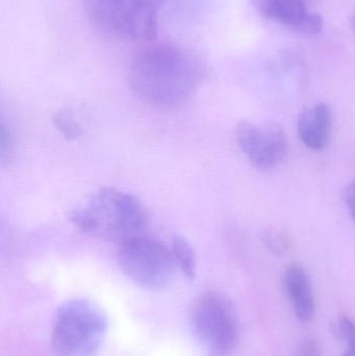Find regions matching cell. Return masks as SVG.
Segmentation results:
<instances>
[{
    "label": "cell",
    "mask_w": 355,
    "mask_h": 356,
    "mask_svg": "<svg viewBox=\"0 0 355 356\" xmlns=\"http://www.w3.org/2000/svg\"><path fill=\"white\" fill-rule=\"evenodd\" d=\"M206 65L196 52L158 44L140 52L129 69L133 93L147 104L169 108L185 102L206 77Z\"/></svg>",
    "instance_id": "cell-1"
},
{
    "label": "cell",
    "mask_w": 355,
    "mask_h": 356,
    "mask_svg": "<svg viewBox=\"0 0 355 356\" xmlns=\"http://www.w3.org/2000/svg\"><path fill=\"white\" fill-rule=\"evenodd\" d=\"M70 221L83 234L122 245L146 236L149 217L141 201L124 191L104 188L71 211Z\"/></svg>",
    "instance_id": "cell-2"
},
{
    "label": "cell",
    "mask_w": 355,
    "mask_h": 356,
    "mask_svg": "<svg viewBox=\"0 0 355 356\" xmlns=\"http://www.w3.org/2000/svg\"><path fill=\"white\" fill-rule=\"evenodd\" d=\"M108 328L106 314L88 299H71L58 309L52 330L54 356H94Z\"/></svg>",
    "instance_id": "cell-3"
},
{
    "label": "cell",
    "mask_w": 355,
    "mask_h": 356,
    "mask_svg": "<svg viewBox=\"0 0 355 356\" xmlns=\"http://www.w3.org/2000/svg\"><path fill=\"white\" fill-rule=\"evenodd\" d=\"M97 31L125 42L151 41L158 33V0H83Z\"/></svg>",
    "instance_id": "cell-4"
},
{
    "label": "cell",
    "mask_w": 355,
    "mask_h": 356,
    "mask_svg": "<svg viewBox=\"0 0 355 356\" xmlns=\"http://www.w3.org/2000/svg\"><path fill=\"white\" fill-rule=\"evenodd\" d=\"M119 264L129 280L147 290L165 288L176 268L170 247L147 236L120 245Z\"/></svg>",
    "instance_id": "cell-5"
},
{
    "label": "cell",
    "mask_w": 355,
    "mask_h": 356,
    "mask_svg": "<svg viewBox=\"0 0 355 356\" xmlns=\"http://www.w3.org/2000/svg\"><path fill=\"white\" fill-rule=\"evenodd\" d=\"M193 322L202 342L219 355L233 350L238 326L231 302L216 292L202 294L193 307Z\"/></svg>",
    "instance_id": "cell-6"
},
{
    "label": "cell",
    "mask_w": 355,
    "mask_h": 356,
    "mask_svg": "<svg viewBox=\"0 0 355 356\" xmlns=\"http://www.w3.org/2000/svg\"><path fill=\"white\" fill-rule=\"evenodd\" d=\"M236 139L242 152L261 170L275 168L287 156V135L279 124L260 127L241 121L236 127Z\"/></svg>",
    "instance_id": "cell-7"
},
{
    "label": "cell",
    "mask_w": 355,
    "mask_h": 356,
    "mask_svg": "<svg viewBox=\"0 0 355 356\" xmlns=\"http://www.w3.org/2000/svg\"><path fill=\"white\" fill-rule=\"evenodd\" d=\"M263 17L283 25L300 35H318L322 31L323 18L306 8L304 0H250Z\"/></svg>",
    "instance_id": "cell-8"
},
{
    "label": "cell",
    "mask_w": 355,
    "mask_h": 356,
    "mask_svg": "<svg viewBox=\"0 0 355 356\" xmlns=\"http://www.w3.org/2000/svg\"><path fill=\"white\" fill-rule=\"evenodd\" d=\"M283 284L296 317L302 322L312 320L316 305L312 282L304 267L298 264L288 266Z\"/></svg>",
    "instance_id": "cell-9"
},
{
    "label": "cell",
    "mask_w": 355,
    "mask_h": 356,
    "mask_svg": "<svg viewBox=\"0 0 355 356\" xmlns=\"http://www.w3.org/2000/svg\"><path fill=\"white\" fill-rule=\"evenodd\" d=\"M331 125L333 117L327 104H318L306 108L298 119L300 140L310 149L322 150L329 143Z\"/></svg>",
    "instance_id": "cell-10"
},
{
    "label": "cell",
    "mask_w": 355,
    "mask_h": 356,
    "mask_svg": "<svg viewBox=\"0 0 355 356\" xmlns=\"http://www.w3.org/2000/svg\"><path fill=\"white\" fill-rule=\"evenodd\" d=\"M170 249L176 268H179L188 277H195V254L189 242L183 236H173Z\"/></svg>",
    "instance_id": "cell-11"
},
{
    "label": "cell",
    "mask_w": 355,
    "mask_h": 356,
    "mask_svg": "<svg viewBox=\"0 0 355 356\" xmlns=\"http://www.w3.org/2000/svg\"><path fill=\"white\" fill-rule=\"evenodd\" d=\"M262 241L265 247L270 251L272 254L281 257L289 252L293 246L290 236H288L285 232L279 230L268 229L265 230L262 234Z\"/></svg>",
    "instance_id": "cell-12"
},
{
    "label": "cell",
    "mask_w": 355,
    "mask_h": 356,
    "mask_svg": "<svg viewBox=\"0 0 355 356\" xmlns=\"http://www.w3.org/2000/svg\"><path fill=\"white\" fill-rule=\"evenodd\" d=\"M336 334L346 343L342 356H355V323L348 316L342 315L336 324Z\"/></svg>",
    "instance_id": "cell-13"
},
{
    "label": "cell",
    "mask_w": 355,
    "mask_h": 356,
    "mask_svg": "<svg viewBox=\"0 0 355 356\" xmlns=\"http://www.w3.org/2000/svg\"><path fill=\"white\" fill-rule=\"evenodd\" d=\"M53 123L56 129L69 140L81 137L83 131L76 119L68 112H58L53 116Z\"/></svg>",
    "instance_id": "cell-14"
},
{
    "label": "cell",
    "mask_w": 355,
    "mask_h": 356,
    "mask_svg": "<svg viewBox=\"0 0 355 356\" xmlns=\"http://www.w3.org/2000/svg\"><path fill=\"white\" fill-rule=\"evenodd\" d=\"M14 137L10 129H6L3 124L1 127V146H0V152H1L2 164H8L14 156Z\"/></svg>",
    "instance_id": "cell-15"
},
{
    "label": "cell",
    "mask_w": 355,
    "mask_h": 356,
    "mask_svg": "<svg viewBox=\"0 0 355 356\" xmlns=\"http://www.w3.org/2000/svg\"><path fill=\"white\" fill-rule=\"evenodd\" d=\"M298 356H322V350L317 341L308 339L300 345Z\"/></svg>",
    "instance_id": "cell-16"
},
{
    "label": "cell",
    "mask_w": 355,
    "mask_h": 356,
    "mask_svg": "<svg viewBox=\"0 0 355 356\" xmlns=\"http://www.w3.org/2000/svg\"><path fill=\"white\" fill-rule=\"evenodd\" d=\"M345 200L348 209L355 221V181L350 182L345 188Z\"/></svg>",
    "instance_id": "cell-17"
},
{
    "label": "cell",
    "mask_w": 355,
    "mask_h": 356,
    "mask_svg": "<svg viewBox=\"0 0 355 356\" xmlns=\"http://www.w3.org/2000/svg\"><path fill=\"white\" fill-rule=\"evenodd\" d=\"M352 29H354V31L355 33V14L354 15V16H352Z\"/></svg>",
    "instance_id": "cell-18"
}]
</instances>
